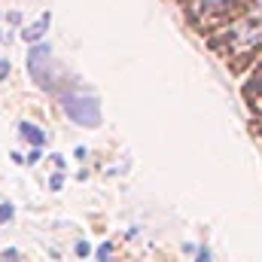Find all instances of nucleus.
<instances>
[{
  "label": "nucleus",
  "mask_w": 262,
  "mask_h": 262,
  "mask_svg": "<svg viewBox=\"0 0 262 262\" xmlns=\"http://www.w3.org/2000/svg\"><path fill=\"white\" fill-rule=\"evenodd\" d=\"M64 104V113L76 122V125H85V128H95L101 122V110H98V101L92 95H64L61 98Z\"/></svg>",
  "instance_id": "1"
},
{
  "label": "nucleus",
  "mask_w": 262,
  "mask_h": 262,
  "mask_svg": "<svg viewBox=\"0 0 262 262\" xmlns=\"http://www.w3.org/2000/svg\"><path fill=\"white\" fill-rule=\"evenodd\" d=\"M49 64H52V49L43 43V46H34L31 52H28V70H31V76H34V82L40 85V89H46V92H55V79H52V73H49Z\"/></svg>",
  "instance_id": "2"
},
{
  "label": "nucleus",
  "mask_w": 262,
  "mask_h": 262,
  "mask_svg": "<svg viewBox=\"0 0 262 262\" xmlns=\"http://www.w3.org/2000/svg\"><path fill=\"white\" fill-rule=\"evenodd\" d=\"M49 21H52V15H49V12H43V15L37 18V25L25 28V40H31V43H34V40H40V37H43V31L49 28Z\"/></svg>",
  "instance_id": "3"
},
{
  "label": "nucleus",
  "mask_w": 262,
  "mask_h": 262,
  "mask_svg": "<svg viewBox=\"0 0 262 262\" xmlns=\"http://www.w3.org/2000/svg\"><path fill=\"white\" fill-rule=\"evenodd\" d=\"M18 128H21V134H25V137H28L34 146H43V143H46V134L37 128V125H31V122H21Z\"/></svg>",
  "instance_id": "4"
},
{
  "label": "nucleus",
  "mask_w": 262,
  "mask_h": 262,
  "mask_svg": "<svg viewBox=\"0 0 262 262\" xmlns=\"http://www.w3.org/2000/svg\"><path fill=\"white\" fill-rule=\"evenodd\" d=\"M226 6H229V0H201V9H207V12H220Z\"/></svg>",
  "instance_id": "5"
},
{
  "label": "nucleus",
  "mask_w": 262,
  "mask_h": 262,
  "mask_svg": "<svg viewBox=\"0 0 262 262\" xmlns=\"http://www.w3.org/2000/svg\"><path fill=\"white\" fill-rule=\"evenodd\" d=\"M98 253H101V256H98L101 262H113V256H110V253H113V247H110V244H104V247H101Z\"/></svg>",
  "instance_id": "6"
},
{
  "label": "nucleus",
  "mask_w": 262,
  "mask_h": 262,
  "mask_svg": "<svg viewBox=\"0 0 262 262\" xmlns=\"http://www.w3.org/2000/svg\"><path fill=\"white\" fill-rule=\"evenodd\" d=\"M0 262H18V253L15 250H3L0 253Z\"/></svg>",
  "instance_id": "7"
},
{
  "label": "nucleus",
  "mask_w": 262,
  "mask_h": 262,
  "mask_svg": "<svg viewBox=\"0 0 262 262\" xmlns=\"http://www.w3.org/2000/svg\"><path fill=\"white\" fill-rule=\"evenodd\" d=\"M12 216V204H0V223Z\"/></svg>",
  "instance_id": "8"
},
{
  "label": "nucleus",
  "mask_w": 262,
  "mask_h": 262,
  "mask_svg": "<svg viewBox=\"0 0 262 262\" xmlns=\"http://www.w3.org/2000/svg\"><path fill=\"white\" fill-rule=\"evenodd\" d=\"M3 76H9V61H6V58H0V79H3Z\"/></svg>",
  "instance_id": "9"
},
{
  "label": "nucleus",
  "mask_w": 262,
  "mask_h": 262,
  "mask_svg": "<svg viewBox=\"0 0 262 262\" xmlns=\"http://www.w3.org/2000/svg\"><path fill=\"white\" fill-rule=\"evenodd\" d=\"M40 156H43V152H40V146H34V152H31V156H28V162H31V165H34V162H40Z\"/></svg>",
  "instance_id": "10"
},
{
  "label": "nucleus",
  "mask_w": 262,
  "mask_h": 262,
  "mask_svg": "<svg viewBox=\"0 0 262 262\" xmlns=\"http://www.w3.org/2000/svg\"><path fill=\"white\" fill-rule=\"evenodd\" d=\"M76 253H79V256H89V244H85V241H82V244H76Z\"/></svg>",
  "instance_id": "11"
},
{
  "label": "nucleus",
  "mask_w": 262,
  "mask_h": 262,
  "mask_svg": "<svg viewBox=\"0 0 262 262\" xmlns=\"http://www.w3.org/2000/svg\"><path fill=\"white\" fill-rule=\"evenodd\" d=\"M198 262H210V253H207V250H201V256H198Z\"/></svg>",
  "instance_id": "12"
}]
</instances>
